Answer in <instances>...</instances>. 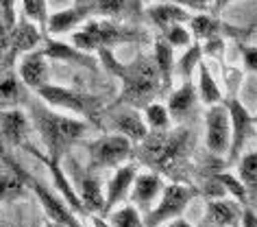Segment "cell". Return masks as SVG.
Wrapping results in <instances>:
<instances>
[{
  "label": "cell",
  "instance_id": "6da1fadb",
  "mask_svg": "<svg viewBox=\"0 0 257 227\" xmlns=\"http://www.w3.org/2000/svg\"><path fill=\"white\" fill-rule=\"evenodd\" d=\"M29 120H31V127L40 133L44 146H46V151H48L46 158L57 160V162H61L63 155H66L89 129L87 120L57 112V109L48 107L46 103H42V101L31 103Z\"/></svg>",
  "mask_w": 257,
  "mask_h": 227
},
{
  "label": "cell",
  "instance_id": "7a4b0ae2",
  "mask_svg": "<svg viewBox=\"0 0 257 227\" xmlns=\"http://www.w3.org/2000/svg\"><path fill=\"white\" fill-rule=\"evenodd\" d=\"M142 40H146V33H142L138 27H128L109 18H89L79 31L72 33V46L92 55L102 48H113L118 44Z\"/></svg>",
  "mask_w": 257,
  "mask_h": 227
},
{
  "label": "cell",
  "instance_id": "3957f363",
  "mask_svg": "<svg viewBox=\"0 0 257 227\" xmlns=\"http://www.w3.org/2000/svg\"><path fill=\"white\" fill-rule=\"evenodd\" d=\"M118 79L122 83V90L115 105H128V107L146 105L164 88L155 63L149 57H138L131 63H122Z\"/></svg>",
  "mask_w": 257,
  "mask_h": 227
},
{
  "label": "cell",
  "instance_id": "277c9868",
  "mask_svg": "<svg viewBox=\"0 0 257 227\" xmlns=\"http://www.w3.org/2000/svg\"><path fill=\"white\" fill-rule=\"evenodd\" d=\"M188 142H190V133L188 129H177V131H151L146 138L140 142L142 148V158L149 162L153 168H170L175 162L183 158V153L188 151Z\"/></svg>",
  "mask_w": 257,
  "mask_h": 227
},
{
  "label": "cell",
  "instance_id": "5b68a950",
  "mask_svg": "<svg viewBox=\"0 0 257 227\" xmlns=\"http://www.w3.org/2000/svg\"><path fill=\"white\" fill-rule=\"evenodd\" d=\"M35 94H37V99L42 103H46L48 107L57 109V112H63V114H74L76 118H79V116H87L89 120H96V116L100 112L98 96L76 92V90H70L63 86L46 83V86H42L40 90H35Z\"/></svg>",
  "mask_w": 257,
  "mask_h": 227
},
{
  "label": "cell",
  "instance_id": "8992f818",
  "mask_svg": "<svg viewBox=\"0 0 257 227\" xmlns=\"http://www.w3.org/2000/svg\"><path fill=\"white\" fill-rule=\"evenodd\" d=\"M196 190L188 184H168L164 186L157 203L144 214V227H162L168 220L183 216L192 199L196 197Z\"/></svg>",
  "mask_w": 257,
  "mask_h": 227
},
{
  "label": "cell",
  "instance_id": "52a82bcc",
  "mask_svg": "<svg viewBox=\"0 0 257 227\" xmlns=\"http://www.w3.org/2000/svg\"><path fill=\"white\" fill-rule=\"evenodd\" d=\"M89 168L98 171H113L122 164H126L133 155V142L120 133H105L100 138L92 140L87 144Z\"/></svg>",
  "mask_w": 257,
  "mask_h": 227
},
{
  "label": "cell",
  "instance_id": "ba28073f",
  "mask_svg": "<svg viewBox=\"0 0 257 227\" xmlns=\"http://www.w3.org/2000/svg\"><path fill=\"white\" fill-rule=\"evenodd\" d=\"M70 166H72V175H68V177L72 181L76 194H79V201L85 214L94 216V214L102 212V205H105V184L100 181V177L94 175V168H83L81 164H74V162Z\"/></svg>",
  "mask_w": 257,
  "mask_h": 227
},
{
  "label": "cell",
  "instance_id": "9c48e42d",
  "mask_svg": "<svg viewBox=\"0 0 257 227\" xmlns=\"http://www.w3.org/2000/svg\"><path fill=\"white\" fill-rule=\"evenodd\" d=\"M205 144L214 155H229L231 146V120L224 103L207 107L205 112Z\"/></svg>",
  "mask_w": 257,
  "mask_h": 227
},
{
  "label": "cell",
  "instance_id": "30bf717a",
  "mask_svg": "<svg viewBox=\"0 0 257 227\" xmlns=\"http://www.w3.org/2000/svg\"><path fill=\"white\" fill-rule=\"evenodd\" d=\"M229 109V120H231V146H229V158L237 160L242 155V148L246 146V142L253 135L255 129V118L250 112L242 105L237 99L224 103Z\"/></svg>",
  "mask_w": 257,
  "mask_h": 227
},
{
  "label": "cell",
  "instance_id": "8fae6325",
  "mask_svg": "<svg viewBox=\"0 0 257 227\" xmlns=\"http://www.w3.org/2000/svg\"><path fill=\"white\" fill-rule=\"evenodd\" d=\"M188 29L194 40H211V37H235V40H242V37L250 35L253 31L250 29H240V27H231V24H224L222 20L209 16V14H192Z\"/></svg>",
  "mask_w": 257,
  "mask_h": 227
},
{
  "label": "cell",
  "instance_id": "7c38bea8",
  "mask_svg": "<svg viewBox=\"0 0 257 227\" xmlns=\"http://www.w3.org/2000/svg\"><path fill=\"white\" fill-rule=\"evenodd\" d=\"M42 42H44V33H40L37 24L27 20V18H22V20H18L16 27L9 31V48H7V55H5L3 61L14 63L18 57L40 48Z\"/></svg>",
  "mask_w": 257,
  "mask_h": 227
},
{
  "label": "cell",
  "instance_id": "4fadbf2b",
  "mask_svg": "<svg viewBox=\"0 0 257 227\" xmlns=\"http://www.w3.org/2000/svg\"><path fill=\"white\" fill-rule=\"evenodd\" d=\"M164 179L162 175L155 173V171H138L136 179H133V186H131V205H136L140 212L146 214L153 205L157 203L159 194L164 190Z\"/></svg>",
  "mask_w": 257,
  "mask_h": 227
},
{
  "label": "cell",
  "instance_id": "5bb4252c",
  "mask_svg": "<svg viewBox=\"0 0 257 227\" xmlns=\"http://www.w3.org/2000/svg\"><path fill=\"white\" fill-rule=\"evenodd\" d=\"M138 171H140L138 164H131V162L113 168L111 177L105 181V205H102V212L109 214L113 207L122 205V201L131 192V186H133V179H136Z\"/></svg>",
  "mask_w": 257,
  "mask_h": 227
},
{
  "label": "cell",
  "instance_id": "9a60e30c",
  "mask_svg": "<svg viewBox=\"0 0 257 227\" xmlns=\"http://www.w3.org/2000/svg\"><path fill=\"white\" fill-rule=\"evenodd\" d=\"M29 133H31V120L29 114L22 109L9 107L0 112V144H11V146H31L29 144Z\"/></svg>",
  "mask_w": 257,
  "mask_h": 227
},
{
  "label": "cell",
  "instance_id": "2e32d148",
  "mask_svg": "<svg viewBox=\"0 0 257 227\" xmlns=\"http://www.w3.org/2000/svg\"><path fill=\"white\" fill-rule=\"evenodd\" d=\"M89 18H94V5H74L70 9L48 14L46 31L50 35H68L79 31Z\"/></svg>",
  "mask_w": 257,
  "mask_h": 227
},
{
  "label": "cell",
  "instance_id": "e0dca14e",
  "mask_svg": "<svg viewBox=\"0 0 257 227\" xmlns=\"http://www.w3.org/2000/svg\"><path fill=\"white\" fill-rule=\"evenodd\" d=\"M18 79H20L22 86H27L29 90H33V92L48 83V59L44 57L42 48H35L20 57V63H18Z\"/></svg>",
  "mask_w": 257,
  "mask_h": 227
},
{
  "label": "cell",
  "instance_id": "ac0fdd59",
  "mask_svg": "<svg viewBox=\"0 0 257 227\" xmlns=\"http://www.w3.org/2000/svg\"><path fill=\"white\" fill-rule=\"evenodd\" d=\"M42 53L46 59L61 61V63H74L81 68H96V57L92 53H83L76 46L61 40H53V37H44V48Z\"/></svg>",
  "mask_w": 257,
  "mask_h": 227
},
{
  "label": "cell",
  "instance_id": "d6986e66",
  "mask_svg": "<svg viewBox=\"0 0 257 227\" xmlns=\"http://www.w3.org/2000/svg\"><path fill=\"white\" fill-rule=\"evenodd\" d=\"M242 207L237 201L224 197V199H209L205 205V220L211 227H240Z\"/></svg>",
  "mask_w": 257,
  "mask_h": 227
},
{
  "label": "cell",
  "instance_id": "ffe728a7",
  "mask_svg": "<svg viewBox=\"0 0 257 227\" xmlns=\"http://www.w3.org/2000/svg\"><path fill=\"white\" fill-rule=\"evenodd\" d=\"M146 16H149V20L159 31H166V29L175 27V24H188L192 18V11H188L185 7H179V5H172V3H149Z\"/></svg>",
  "mask_w": 257,
  "mask_h": 227
},
{
  "label": "cell",
  "instance_id": "44dd1931",
  "mask_svg": "<svg viewBox=\"0 0 257 227\" xmlns=\"http://www.w3.org/2000/svg\"><path fill=\"white\" fill-rule=\"evenodd\" d=\"M113 127H115V133L128 138L133 144H140V142L151 133L142 118V114H140L136 107H128V105L122 109L120 114L113 116Z\"/></svg>",
  "mask_w": 257,
  "mask_h": 227
},
{
  "label": "cell",
  "instance_id": "7402d4cb",
  "mask_svg": "<svg viewBox=\"0 0 257 227\" xmlns=\"http://www.w3.org/2000/svg\"><path fill=\"white\" fill-rule=\"evenodd\" d=\"M196 103H198L196 86L192 81H183L181 86L168 96L166 107H168L172 120H183V118H188L190 112L196 107Z\"/></svg>",
  "mask_w": 257,
  "mask_h": 227
},
{
  "label": "cell",
  "instance_id": "603a6c76",
  "mask_svg": "<svg viewBox=\"0 0 257 227\" xmlns=\"http://www.w3.org/2000/svg\"><path fill=\"white\" fill-rule=\"evenodd\" d=\"M153 63H155L159 79H162L164 88H170L172 77H175V48L170 46L164 37L155 40V48H153Z\"/></svg>",
  "mask_w": 257,
  "mask_h": 227
},
{
  "label": "cell",
  "instance_id": "cb8c5ba5",
  "mask_svg": "<svg viewBox=\"0 0 257 227\" xmlns=\"http://www.w3.org/2000/svg\"><path fill=\"white\" fill-rule=\"evenodd\" d=\"M198 83H196V94H198V101L203 103V105H218V103H222V90L220 86L216 83L214 74H211L209 66L205 61L198 63Z\"/></svg>",
  "mask_w": 257,
  "mask_h": 227
},
{
  "label": "cell",
  "instance_id": "d4e9b609",
  "mask_svg": "<svg viewBox=\"0 0 257 227\" xmlns=\"http://www.w3.org/2000/svg\"><path fill=\"white\" fill-rule=\"evenodd\" d=\"M237 179L246 188L250 203H257V151H246L237 158Z\"/></svg>",
  "mask_w": 257,
  "mask_h": 227
},
{
  "label": "cell",
  "instance_id": "484cf974",
  "mask_svg": "<svg viewBox=\"0 0 257 227\" xmlns=\"http://www.w3.org/2000/svg\"><path fill=\"white\" fill-rule=\"evenodd\" d=\"M27 194V186H24L22 177L18 175L14 166H7L0 171V203L5 201H18Z\"/></svg>",
  "mask_w": 257,
  "mask_h": 227
},
{
  "label": "cell",
  "instance_id": "4316f807",
  "mask_svg": "<svg viewBox=\"0 0 257 227\" xmlns=\"http://www.w3.org/2000/svg\"><path fill=\"white\" fill-rule=\"evenodd\" d=\"M142 118L146 122V127H149V131H168V129L172 127V118H170L168 107L159 101L146 103Z\"/></svg>",
  "mask_w": 257,
  "mask_h": 227
},
{
  "label": "cell",
  "instance_id": "83f0119b",
  "mask_svg": "<svg viewBox=\"0 0 257 227\" xmlns=\"http://www.w3.org/2000/svg\"><path fill=\"white\" fill-rule=\"evenodd\" d=\"M203 61V46L201 44H190L188 48H183V53L179 59H175V72L183 77V81H192V74L196 72L198 63Z\"/></svg>",
  "mask_w": 257,
  "mask_h": 227
},
{
  "label": "cell",
  "instance_id": "f1b7e54d",
  "mask_svg": "<svg viewBox=\"0 0 257 227\" xmlns=\"http://www.w3.org/2000/svg\"><path fill=\"white\" fill-rule=\"evenodd\" d=\"M111 227H144V214L131 203H122L109 212V220Z\"/></svg>",
  "mask_w": 257,
  "mask_h": 227
},
{
  "label": "cell",
  "instance_id": "f546056e",
  "mask_svg": "<svg viewBox=\"0 0 257 227\" xmlns=\"http://www.w3.org/2000/svg\"><path fill=\"white\" fill-rule=\"evenodd\" d=\"M214 179L224 188V192H227V197H229V199L237 201L240 205H248L246 188L242 186V181L237 179V175H233V173H218Z\"/></svg>",
  "mask_w": 257,
  "mask_h": 227
},
{
  "label": "cell",
  "instance_id": "4dcf8cb0",
  "mask_svg": "<svg viewBox=\"0 0 257 227\" xmlns=\"http://www.w3.org/2000/svg\"><path fill=\"white\" fill-rule=\"evenodd\" d=\"M94 14H100L102 18L109 20H118L120 16H124L128 0H92Z\"/></svg>",
  "mask_w": 257,
  "mask_h": 227
},
{
  "label": "cell",
  "instance_id": "1f68e13d",
  "mask_svg": "<svg viewBox=\"0 0 257 227\" xmlns=\"http://www.w3.org/2000/svg\"><path fill=\"white\" fill-rule=\"evenodd\" d=\"M164 33V40L170 44L172 48H188L190 44H192V33H190V29L185 27V24H175V27H170V29H166L162 31Z\"/></svg>",
  "mask_w": 257,
  "mask_h": 227
},
{
  "label": "cell",
  "instance_id": "d6a6232c",
  "mask_svg": "<svg viewBox=\"0 0 257 227\" xmlns=\"http://www.w3.org/2000/svg\"><path fill=\"white\" fill-rule=\"evenodd\" d=\"M20 88H22L20 79H14V77L3 79L0 81V103H5V105L18 103V99H20Z\"/></svg>",
  "mask_w": 257,
  "mask_h": 227
},
{
  "label": "cell",
  "instance_id": "836d02e7",
  "mask_svg": "<svg viewBox=\"0 0 257 227\" xmlns=\"http://www.w3.org/2000/svg\"><path fill=\"white\" fill-rule=\"evenodd\" d=\"M0 20L7 24V29H9V31L18 24V16H16V0H0Z\"/></svg>",
  "mask_w": 257,
  "mask_h": 227
},
{
  "label": "cell",
  "instance_id": "e575fe53",
  "mask_svg": "<svg viewBox=\"0 0 257 227\" xmlns=\"http://www.w3.org/2000/svg\"><path fill=\"white\" fill-rule=\"evenodd\" d=\"M240 53H242V61H244V66H246L250 72H257V46H253V44H242L240 42Z\"/></svg>",
  "mask_w": 257,
  "mask_h": 227
},
{
  "label": "cell",
  "instance_id": "d590c367",
  "mask_svg": "<svg viewBox=\"0 0 257 227\" xmlns=\"http://www.w3.org/2000/svg\"><path fill=\"white\" fill-rule=\"evenodd\" d=\"M203 53L218 55V57L222 59V55H224V40H222V37H211V40H205Z\"/></svg>",
  "mask_w": 257,
  "mask_h": 227
},
{
  "label": "cell",
  "instance_id": "8d00e7d4",
  "mask_svg": "<svg viewBox=\"0 0 257 227\" xmlns=\"http://www.w3.org/2000/svg\"><path fill=\"white\" fill-rule=\"evenodd\" d=\"M240 227H257V212H255L250 205H244V207H242Z\"/></svg>",
  "mask_w": 257,
  "mask_h": 227
},
{
  "label": "cell",
  "instance_id": "74e56055",
  "mask_svg": "<svg viewBox=\"0 0 257 227\" xmlns=\"http://www.w3.org/2000/svg\"><path fill=\"white\" fill-rule=\"evenodd\" d=\"M7 48H9V29L7 24L0 20V63H3L5 55H7Z\"/></svg>",
  "mask_w": 257,
  "mask_h": 227
},
{
  "label": "cell",
  "instance_id": "f35d334b",
  "mask_svg": "<svg viewBox=\"0 0 257 227\" xmlns=\"http://www.w3.org/2000/svg\"><path fill=\"white\" fill-rule=\"evenodd\" d=\"M162 227H194V225H192L188 218L179 216V218H175V220H168V223H166V225H162Z\"/></svg>",
  "mask_w": 257,
  "mask_h": 227
},
{
  "label": "cell",
  "instance_id": "ab89813d",
  "mask_svg": "<svg viewBox=\"0 0 257 227\" xmlns=\"http://www.w3.org/2000/svg\"><path fill=\"white\" fill-rule=\"evenodd\" d=\"M235 3V0H214V5H211V11H216V14H220V11L227 7V5Z\"/></svg>",
  "mask_w": 257,
  "mask_h": 227
},
{
  "label": "cell",
  "instance_id": "60d3db41",
  "mask_svg": "<svg viewBox=\"0 0 257 227\" xmlns=\"http://www.w3.org/2000/svg\"><path fill=\"white\" fill-rule=\"evenodd\" d=\"M92 220H94V227H111V225H109L105 218L98 216V214H96V216H92Z\"/></svg>",
  "mask_w": 257,
  "mask_h": 227
},
{
  "label": "cell",
  "instance_id": "b9f144b4",
  "mask_svg": "<svg viewBox=\"0 0 257 227\" xmlns=\"http://www.w3.org/2000/svg\"><path fill=\"white\" fill-rule=\"evenodd\" d=\"M44 227H63V225H59V223H55V220H44Z\"/></svg>",
  "mask_w": 257,
  "mask_h": 227
}]
</instances>
